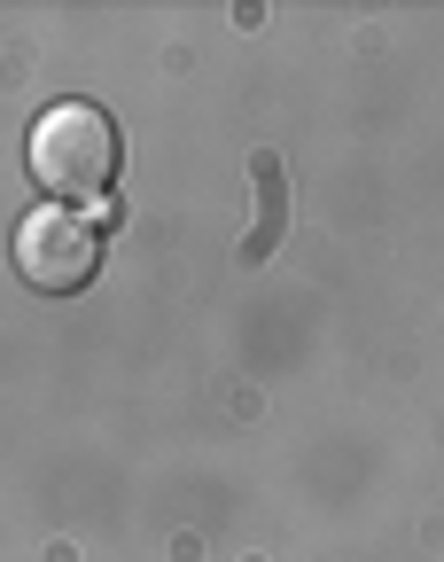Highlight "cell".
<instances>
[{
	"label": "cell",
	"instance_id": "cell-2",
	"mask_svg": "<svg viewBox=\"0 0 444 562\" xmlns=\"http://www.w3.org/2000/svg\"><path fill=\"white\" fill-rule=\"evenodd\" d=\"M102 266V227L87 220V211H70V203H39L24 211V227H16V273L32 281V290L47 297H70V290H87Z\"/></svg>",
	"mask_w": 444,
	"mask_h": 562
},
{
	"label": "cell",
	"instance_id": "cell-1",
	"mask_svg": "<svg viewBox=\"0 0 444 562\" xmlns=\"http://www.w3.org/2000/svg\"><path fill=\"white\" fill-rule=\"evenodd\" d=\"M32 180L47 188V203L79 211L87 195H102L117 180V125L94 102H55L32 125Z\"/></svg>",
	"mask_w": 444,
	"mask_h": 562
}]
</instances>
